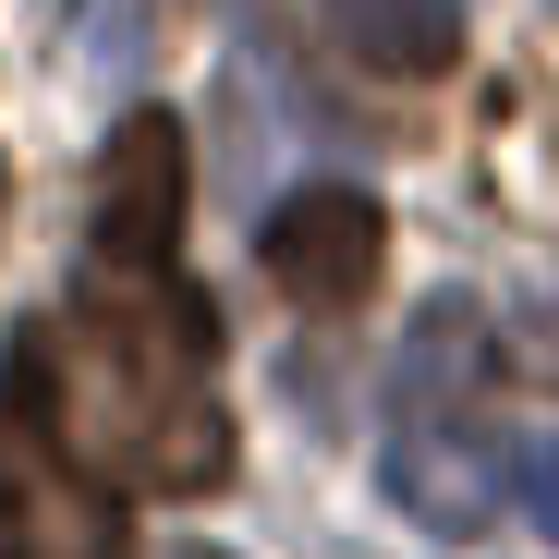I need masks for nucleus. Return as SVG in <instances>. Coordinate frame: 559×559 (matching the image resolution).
<instances>
[{
	"label": "nucleus",
	"mask_w": 559,
	"mask_h": 559,
	"mask_svg": "<svg viewBox=\"0 0 559 559\" xmlns=\"http://www.w3.org/2000/svg\"><path fill=\"white\" fill-rule=\"evenodd\" d=\"M13 414L49 462H73L85 487L134 499H195L231 475V414H219V317L182 280L85 267L73 305L13 341Z\"/></svg>",
	"instance_id": "f257e3e1"
},
{
	"label": "nucleus",
	"mask_w": 559,
	"mask_h": 559,
	"mask_svg": "<svg viewBox=\"0 0 559 559\" xmlns=\"http://www.w3.org/2000/svg\"><path fill=\"white\" fill-rule=\"evenodd\" d=\"M475 365H487V317L438 293L390 365V499L438 535H487L499 487H523V450H499V414L475 402Z\"/></svg>",
	"instance_id": "f03ea898"
},
{
	"label": "nucleus",
	"mask_w": 559,
	"mask_h": 559,
	"mask_svg": "<svg viewBox=\"0 0 559 559\" xmlns=\"http://www.w3.org/2000/svg\"><path fill=\"white\" fill-rule=\"evenodd\" d=\"M255 267H267L280 305H305V317H353L365 293H378V267H390V219H378V195H353V182H305V195L267 207Z\"/></svg>",
	"instance_id": "7ed1b4c3"
},
{
	"label": "nucleus",
	"mask_w": 559,
	"mask_h": 559,
	"mask_svg": "<svg viewBox=\"0 0 559 559\" xmlns=\"http://www.w3.org/2000/svg\"><path fill=\"white\" fill-rule=\"evenodd\" d=\"M182 122L170 110H134L98 158V195H85V267H134V280H170V243H182Z\"/></svg>",
	"instance_id": "20e7f679"
},
{
	"label": "nucleus",
	"mask_w": 559,
	"mask_h": 559,
	"mask_svg": "<svg viewBox=\"0 0 559 559\" xmlns=\"http://www.w3.org/2000/svg\"><path fill=\"white\" fill-rule=\"evenodd\" d=\"M0 559H110V523L85 499L73 462H49L25 426L0 450Z\"/></svg>",
	"instance_id": "39448f33"
},
{
	"label": "nucleus",
	"mask_w": 559,
	"mask_h": 559,
	"mask_svg": "<svg viewBox=\"0 0 559 559\" xmlns=\"http://www.w3.org/2000/svg\"><path fill=\"white\" fill-rule=\"evenodd\" d=\"M329 37L365 73H414V85H438L462 61V13L450 0H329Z\"/></svg>",
	"instance_id": "423d86ee"
},
{
	"label": "nucleus",
	"mask_w": 559,
	"mask_h": 559,
	"mask_svg": "<svg viewBox=\"0 0 559 559\" xmlns=\"http://www.w3.org/2000/svg\"><path fill=\"white\" fill-rule=\"evenodd\" d=\"M523 511H535V535L559 547V438H523V487H511Z\"/></svg>",
	"instance_id": "0eeeda50"
},
{
	"label": "nucleus",
	"mask_w": 559,
	"mask_h": 559,
	"mask_svg": "<svg viewBox=\"0 0 559 559\" xmlns=\"http://www.w3.org/2000/svg\"><path fill=\"white\" fill-rule=\"evenodd\" d=\"M182 559H231V547H182Z\"/></svg>",
	"instance_id": "6e6552de"
},
{
	"label": "nucleus",
	"mask_w": 559,
	"mask_h": 559,
	"mask_svg": "<svg viewBox=\"0 0 559 559\" xmlns=\"http://www.w3.org/2000/svg\"><path fill=\"white\" fill-rule=\"evenodd\" d=\"M0 207H13V182H0Z\"/></svg>",
	"instance_id": "1a4fd4ad"
}]
</instances>
